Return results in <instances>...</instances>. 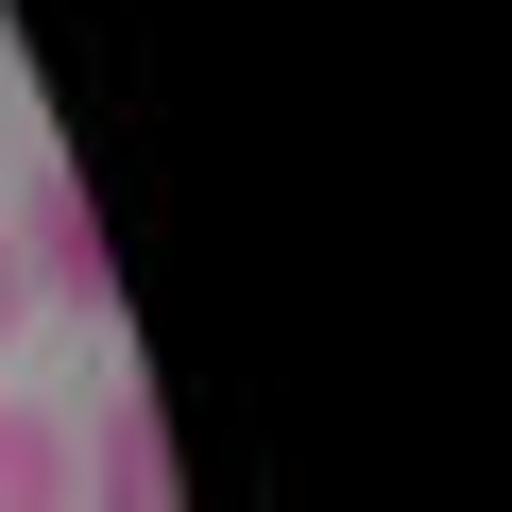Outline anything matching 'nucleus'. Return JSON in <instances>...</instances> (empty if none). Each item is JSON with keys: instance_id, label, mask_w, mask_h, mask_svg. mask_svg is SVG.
Instances as JSON below:
<instances>
[{"instance_id": "1", "label": "nucleus", "mask_w": 512, "mask_h": 512, "mask_svg": "<svg viewBox=\"0 0 512 512\" xmlns=\"http://www.w3.org/2000/svg\"><path fill=\"white\" fill-rule=\"evenodd\" d=\"M0 239H18V291H35V308H86V325L120 308V274H103V222H86V188H69V171H35L18 205H0Z\"/></svg>"}, {"instance_id": "2", "label": "nucleus", "mask_w": 512, "mask_h": 512, "mask_svg": "<svg viewBox=\"0 0 512 512\" xmlns=\"http://www.w3.org/2000/svg\"><path fill=\"white\" fill-rule=\"evenodd\" d=\"M69 478H86V512H171V410H154V376H120L69 427Z\"/></svg>"}, {"instance_id": "3", "label": "nucleus", "mask_w": 512, "mask_h": 512, "mask_svg": "<svg viewBox=\"0 0 512 512\" xmlns=\"http://www.w3.org/2000/svg\"><path fill=\"white\" fill-rule=\"evenodd\" d=\"M0 512H86V478H69V427H52L35 393H0Z\"/></svg>"}, {"instance_id": "4", "label": "nucleus", "mask_w": 512, "mask_h": 512, "mask_svg": "<svg viewBox=\"0 0 512 512\" xmlns=\"http://www.w3.org/2000/svg\"><path fill=\"white\" fill-rule=\"evenodd\" d=\"M18 325H35V291H18V239H0V342H18Z\"/></svg>"}]
</instances>
